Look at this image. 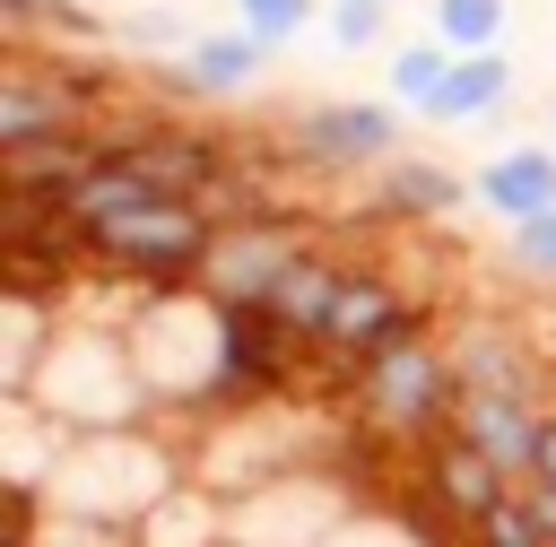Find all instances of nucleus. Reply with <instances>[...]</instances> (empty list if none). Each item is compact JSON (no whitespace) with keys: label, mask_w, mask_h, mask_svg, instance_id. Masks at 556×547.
<instances>
[{"label":"nucleus","mask_w":556,"mask_h":547,"mask_svg":"<svg viewBox=\"0 0 556 547\" xmlns=\"http://www.w3.org/2000/svg\"><path fill=\"white\" fill-rule=\"evenodd\" d=\"M9 399H35V408H52L70 434L156 425V391H148V373H139V356H130V330L70 321V313H61V330H52L43 365H35V382H26V391H9Z\"/></svg>","instance_id":"1"},{"label":"nucleus","mask_w":556,"mask_h":547,"mask_svg":"<svg viewBox=\"0 0 556 547\" xmlns=\"http://www.w3.org/2000/svg\"><path fill=\"white\" fill-rule=\"evenodd\" d=\"M182 478H191L182 434H165V425H113V434H70L61 469L43 478V504L139 530V512H148L165 486H182Z\"/></svg>","instance_id":"2"},{"label":"nucleus","mask_w":556,"mask_h":547,"mask_svg":"<svg viewBox=\"0 0 556 547\" xmlns=\"http://www.w3.org/2000/svg\"><path fill=\"white\" fill-rule=\"evenodd\" d=\"M460 391H469V382H460V365H452V347H443V330H434V339H417V347H391V356L356 365V373H348V417H356L374 443H391V451H426V443L452 434Z\"/></svg>","instance_id":"3"},{"label":"nucleus","mask_w":556,"mask_h":547,"mask_svg":"<svg viewBox=\"0 0 556 547\" xmlns=\"http://www.w3.org/2000/svg\"><path fill=\"white\" fill-rule=\"evenodd\" d=\"M356 504H374L339 460H313V469H287L252 495H235V547H321Z\"/></svg>","instance_id":"4"},{"label":"nucleus","mask_w":556,"mask_h":547,"mask_svg":"<svg viewBox=\"0 0 556 547\" xmlns=\"http://www.w3.org/2000/svg\"><path fill=\"white\" fill-rule=\"evenodd\" d=\"M278 148L304 174H374L408 148V130H400V104H382V96H313L304 113H287Z\"/></svg>","instance_id":"5"},{"label":"nucleus","mask_w":556,"mask_h":547,"mask_svg":"<svg viewBox=\"0 0 556 547\" xmlns=\"http://www.w3.org/2000/svg\"><path fill=\"white\" fill-rule=\"evenodd\" d=\"M304 217H235V226H217V252H208V269H200V287L208 295H226V304H269V287L287 278V260L304 252Z\"/></svg>","instance_id":"6"},{"label":"nucleus","mask_w":556,"mask_h":547,"mask_svg":"<svg viewBox=\"0 0 556 547\" xmlns=\"http://www.w3.org/2000/svg\"><path fill=\"white\" fill-rule=\"evenodd\" d=\"M443 347H452V365H460L469 391L547 399V356H539L513 321H495V313H460V321H443Z\"/></svg>","instance_id":"7"},{"label":"nucleus","mask_w":556,"mask_h":547,"mask_svg":"<svg viewBox=\"0 0 556 547\" xmlns=\"http://www.w3.org/2000/svg\"><path fill=\"white\" fill-rule=\"evenodd\" d=\"M417 478H426V504L452 521V530H478L521 478L513 469H495L478 443H460V434H443V443H426V460H417Z\"/></svg>","instance_id":"8"},{"label":"nucleus","mask_w":556,"mask_h":547,"mask_svg":"<svg viewBox=\"0 0 556 547\" xmlns=\"http://www.w3.org/2000/svg\"><path fill=\"white\" fill-rule=\"evenodd\" d=\"M374 191H382V200H374V217H382V226H443L452 208H469V200H478V191H469V174H452L443 156H408V148H400L391 165H374Z\"/></svg>","instance_id":"9"},{"label":"nucleus","mask_w":556,"mask_h":547,"mask_svg":"<svg viewBox=\"0 0 556 547\" xmlns=\"http://www.w3.org/2000/svg\"><path fill=\"white\" fill-rule=\"evenodd\" d=\"M539 417H547V399H513V391H460V417H452V434H460V443H478L495 469L530 478Z\"/></svg>","instance_id":"10"},{"label":"nucleus","mask_w":556,"mask_h":547,"mask_svg":"<svg viewBox=\"0 0 556 547\" xmlns=\"http://www.w3.org/2000/svg\"><path fill=\"white\" fill-rule=\"evenodd\" d=\"M469 191H478V208H486V217H504V226H521V217L556 208V139L495 148V156L469 174Z\"/></svg>","instance_id":"11"},{"label":"nucleus","mask_w":556,"mask_h":547,"mask_svg":"<svg viewBox=\"0 0 556 547\" xmlns=\"http://www.w3.org/2000/svg\"><path fill=\"white\" fill-rule=\"evenodd\" d=\"M261 69H269V43H261L252 26H208V35H191L182 78H165V96H174V104H182V96H243Z\"/></svg>","instance_id":"12"},{"label":"nucleus","mask_w":556,"mask_h":547,"mask_svg":"<svg viewBox=\"0 0 556 547\" xmlns=\"http://www.w3.org/2000/svg\"><path fill=\"white\" fill-rule=\"evenodd\" d=\"M226 538H235V504L208 478H182L139 512V547H226Z\"/></svg>","instance_id":"13"},{"label":"nucleus","mask_w":556,"mask_h":547,"mask_svg":"<svg viewBox=\"0 0 556 547\" xmlns=\"http://www.w3.org/2000/svg\"><path fill=\"white\" fill-rule=\"evenodd\" d=\"M504 104H513V52H460L452 78H443V96H434L417 122H434V130H478V122H495Z\"/></svg>","instance_id":"14"},{"label":"nucleus","mask_w":556,"mask_h":547,"mask_svg":"<svg viewBox=\"0 0 556 547\" xmlns=\"http://www.w3.org/2000/svg\"><path fill=\"white\" fill-rule=\"evenodd\" d=\"M321 547H443V530H434V521H417V504L374 495V504H356Z\"/></svg>","instance_id":"15"},{"label":"nucleus","mask_w":556,"mask_h":547,"mask_svg":"<svg viewBox=\"0 0 556 547\" xmlns=\"http://www.w3.org/2000/svg\"><path fill=\"white\" fill-rule=\"evenodd\" d=\"M452 43L443 35H408V43H391V104L400 113H426L434 96H443V78H452Z\"/></svg>","instance_id":"16"},{"label":"nucleus","mask_w":556,"mask_h":547,"mask_svg":"<svg viewBox=\"0 0 556 547\" xmlns=\"http://www.w3.org/2000/svg\"><path fill=\"white\" fill-rule=\"evenodd\" d=\"M513 0H426V35H443L452 52H504Z\"/></svg>","instance_id":"17"},{"label":"nucleus","mask_w":556,"mask_h":547,"mask_svg":"<svg viewBox=\"0 0 556 547\" xmlns=\"http://www.w3.org/2000/svg\"><path fill=\"white\" fill-rule=\"evenodd\" d=\"M321 35H330V52H382L391 43V0H330Z\"/></svg>","instance_id":"18"},{"label":"nucleus","mask_w":556,"mask_h":547,"mask_svg":"<svg viewBox=\"0 0 556 547\" xmlns=\"http://www.w3.org/2000/svg\"><path fill=\"white\" fill-rule=\"evenodd\" d=\"M235 26H252L269 52H287L295 35L321 26V0H235Z\"/></svg>","instance_id":"19"},{"label":"nucleus","mask_w":556,"mask_h":547,"mask_svg":"<svg viewBox=\"0 0 556 547\" xmlns=\"http://www.w3.org/2000/svg\"><path fill=\"white\" fill-rule=\"evenodd\" d=\"M504 260H513L521 278H539V287H556V208H539V217H521V226L504 234Z\"/></svg>","instance_id":"20"},{"label":"nucleus","mask_w":556,"mask_h":547,"mask_svg":"<svg viewBox=\"0 0 556 547\" xmlns=\"http://www.w3.org/2000/svg\"><path fill=\"white\" fill-rule=\"evenodd\" d=\"M469 547H556V538L539 530V512H530V495L513 486V495H504V504H495V512H486V521L469 530Z\"/></svg>","instance_id":"21"},{"label":"nucleus","mask_w":556,"mask_h":547,"mask_svg":"<svg viewBox=\"0 0 556 547\" xmlns=\"http://www.w3.org/2000/svg\"><path fill=\"white\" fill-rule=\"evenodd\" d=\"M122 43L130 52H191V26L174 9H139V17H122Z\"/></svg>","instance_id":"22"},{"label":"nucleus","mask_w":556,"mask_h":547,"mask_svg":"<svg viewBox=\"0 0 556 547\" xmlns=\"http://www.w3.org/2000/svg\"><path fill=\"white\" fill-rule=\"evenodd\" d=\"M530 478H539V486H556V399H547V417H539V451H530Z\"/></svg>","instance_id":"23"},{"label":"nucleus","mask_w":556,"mask_h":547,"mask_svg":"<svg viewBox=\"0 0 556 547\" xmlns=\"http://www.w3.org/2000/svg\"><path fill=\"white\" fill-rule=\"evenodd\" d=\"M43 9H52V0H0V26H9V35H35Z\"/></svg>","instance_id":"24"},{"label":"nucleus","mask_w":556,"mask_h":547,"mask_svg":"<svg viewBox=\"0 0 556 547\" xmlns=\"http://www.w3.org/2000/svg\"><path fill=\"white\" fill-rule=\"evenodd\" d=\"M547 139H556V96H547Z\"/></svg>","instance_id":"25"},{"label":"nucleus","mask_w":556,"mask_h":547,"mask_svg":"<svg viewBox=\"0 0 556 547\" xmlns=\"http://www.w3.org/2000/svg\"><path fill=\"white\" fill-rule=\"evenodd\" d=\"M226 547H235V538H226Z\"/></svg>","instance_id":"26"}]
</instances>
